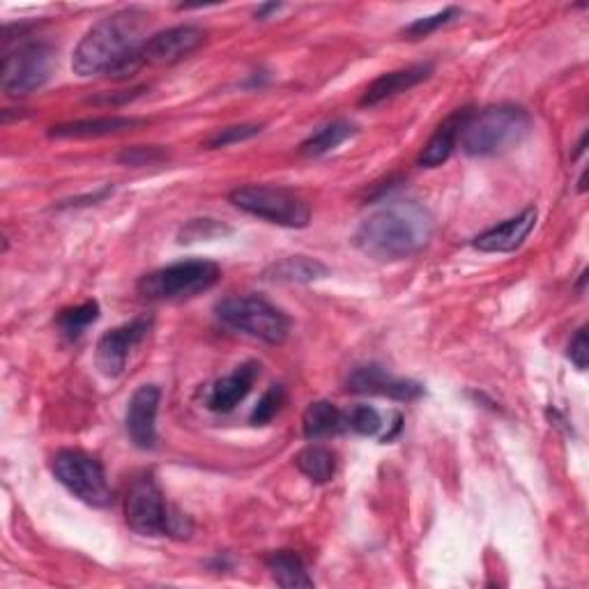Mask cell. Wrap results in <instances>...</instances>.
Listing matches in <instances>:
<instances>
[{
    "label": "cell",
    "mask_w": 589,
    "mask_h": 589,
    "mask_svg": "<svg viewBox=\"0 0 589 589\" xmlns=\"http://www.w3.org/2000/svg\"><path fill=\"white\" fill-rule=\"evenodd\" d=\"M161 401V392L155 385H143L134 392L128 417V433L139 449H155L157 445V410Z\"/></svg>",
    "instance_id": "13"
},
{
    "label": "cell",
    "mask_w": 589,
    "mask_h": 589,
    "mask_svg": "<svg viewBox=\"0 0 589 589\" xmlns=\"http://www.w3.org/2000/svg\"><path fill=\"white\" fill-rule=\"evenodd\" d=\"M145 88H136V91H130V93H122V95H107V93H104V95H99V97H91V101L93 104H107V107H109V104H122V101H132V99H136L141 93H143Z\"/></svg>",
    "instance_id": "31"
},
{
    "label": "cell",
    "mask_w": 589,
    "mask_h": 589,
    "mask_svg": "<svg viewBox=\"0 0 589 589\" xmlns=\"http://www.w3.org/2000/svg\"><path fill=\"white\" fill-rule=\"evenodd\" d=\"M279 10H281V5H277V3L261 5V8L256 10V16H259V19H267V14H272V12H279Z\"/></svg>",
    "instance_id": "32"
},
{
    "label": "cell",
    "mask_w": 589,
    "mask_h": 589,
    "mask_svg": "<svg viewBox=\"0 0 589 589\" xmlns=\"http://www.w3.org/2000/svg\"><path fill=\"white\" fill-rule=\"evenodd\" d=\"M354 134V124L346 122V120H334L325 128H321L318 132H313L302 145L300 153L304 157H323L334 147H339L344 141H348Z\"/></svg>",
    "instance_id": "22"
},
{
    "label": "cell",
    "mask_w": 589,
    "mask_h": 589,
    "mask_svg": "<svg viewBox=\"0 0 589 589\" xmlns=\"http://www.w3.org/2000/svg\"><path fill=\"white\" fill-rule=\"evenodd\" d=\"M530 113L514 104H497L483 111H472L458 134L462 153L470 157L500 155L518 145L530 134Z\"/></svg>",
    "instance_id": "3"
},
{
    "label": "cell",
    "mask_w": 589,
    "mask_h": 589,
    "mask_svg": "<svg viewBox=\"0 0 589 589\" xmlns=\"http://www.w3.org/2000/svg\"><path fill=\"white\" fill-rule=\"evenodd\" d=\"M348 389L354 394H375L387 396L394 401H414L424 394V387L414 381H404V377H394L385 369L369 364L354 369L348 375Z\"/></svg>",
    "instance_id": "12"
},
{
    "label": "cell",
    "mask_w": 589,
    "mask_h": 589,
    "mask_svg": "<svg viewBox=\"0 0 589 589\" xmlns=\"http://www.w3.org/2000/svg\"><path fill=\"white\" fill-rule=\"evenodd\" d=\"M153 318H136L132 323H124L111 332H107L99 339L97 350H95V364L101 375L107 377H118L124 366H128V360L132 350L151 334Z\"/></svg>",
    "instance_id": "11"
},
{
    "label": "cell",
    "mask_w": 589,
    "mask_h": 589,
    "mask_svg": "<svg viewBox=\"0 0 589 589\" xmlns=\"http://www.w3.org/2000/svg\"><path fill=\"white\" fill-rule=\"evenodd\" d=\"M215 311L224 325L244 332L249 336H254V339H261L272 346L284 344L290 332L288 315L275 304L259 298V294L226 298L215 306Z\"/></svg>",
    "instance_id": "6"
},
{
    "label": "cell",
    "mask_w": 589,
    "mask_h": 589,
    "mask_svg": "<svg viewBox=\"0 0 589 589\" xmlns=\"http://www.w3.org/2000/svg\"><path fill=\"white\" fill-rule=\"evenodd\" d=\"M346 429H352L360 435H375L383 429V417L371 406H354L346 414Z\"/></svg>",
    "instance_id": "25"
},
{
    "label": "cell",
    "mask_w": 589,
    "mask_h": 589,
    "mask_svg": "<svg viewBox=\"0 0 589 589\" xmlns=\"http://www.w3.org/2000/svg\"><path fill=\"white\" fill-rule=\"evenodd\" d=\"M97 318H99V304L97 302H83L79 306L60 311L58 325H60L62 334L70 336V339H79V336L86 332Z\"/></svg>",
    "instance_id": "24"
},
{
    "label": "cell",
    "mask_w": 589,
    "mask_h": 589,
    "mask_svg": "<svg viewBox=\"0 0 589 589\" xmlns=\"http://www.w3.org/2000/svg\"><path fill=\"white\" fill-rule=\"evenodd\" d=\"M124 516L130 528L141 537H189L192 534V520L178 509L168 507L153 474H141L128 491L124 500Z\"/></svg>",
    "instance_id": "4"
},
{
    "label": "cell",
    "mask_w": 589,
    "mask_h": 589,
    "mask_svg": "<svg viewBox=\"0 0 589 589\" xmlns=\"http://www.w3.org/2000/svg\"><path fill=\"white\" fill-rule=\"evenodd\" d=\"M433 236V217L414 201H394L371 213L354 230V244L375 261H401L422 251Z\"/></svg>",
    "instance_id": "2"
},
{
    "label": "cell",
    "mask_w": 589,
    "mask_h": 589,
    "mask_svg": "<svg viewBox=\"0 0 589 589\" xmlns=\"http://www.w3.org/2000/svg\"><path fill=\"white\" fill-rule=\"evenodd\" d=\"M56 68V51L47 41H26L3 58V91L10 97H24L47 86Z\"/></svg>",
    "instance_id": "9"
},
{
    "label": "cell",
    "mask_w": 589,
    "mask_h": 589,
    "mask_svg": "<svg viewBox=\"0 0 589 589\" xmlns=\"http://www.w3.org/2000/svg\"><path fill=\"white\" fill-rule=\"evenodd\" d=\"M147 12L139 8L120 10L97 24L81 37L74 49L72 68L79 76L107 74L128 79L139 72L136 53L143 47Z\"/></svg>",
    "instance_id": "1"
},
{
    "label": "cell",
    "mask_w": 589,
    "mask_h": 589,
    "mask_svg": "<svg viewBox=\"0 0 589 589\" xmlns=\"http://www.w3.org/2000/svg\"><path fill=\"white\" fill-rule=\"evenodd\" d=\"M284 406V389L279 385H272L261 401L256 404L254 412H251V424L254 426H263V424H269L272 419L277 417V412L281 410Z\"/></svg>",
    "instance_id": "27"
},
{
    "label": "cell",
    "mask_w": 589,
    "mask_h": 589,
    "mask_svg": "<svg viewBox=\"0 0 589 589\" xmlns=\"http://www.w3.org/2000/svg\"><path fill=\"white\" fill-rule=\"evenodd\" d=\"M261 130H263V124H251V122L233 124V128H224V130H219V132H215L213 136H209L205 147H209V151H219V147L254 139V136L261 134Z\"/></svg>",
    "instance_id": "26"
},
{
    "label": "cell",
    "mask_w": 589,
    "mask_h": 589,
    "mask_svg": "<svg viewBox=\"0 0 589 589\" xmlns=\"http://www.w3.org/2000/svg\"><path fill=\"white\" fill-rule=\"evenodd\" d=\"M166 159V153L159 151L155 145H136V147H128V151L120 153L118 161L128 164V166H145V164H155Z\"/></svg>",
    "instance_id": "29"
},
{
    "label": "cell",
    "mask_w": 589,
    "mask_h": 589,
    "mask_svg": "<svg viewBox=\"0 0 589 589\" xmlns=\"http://www.w3.org/2000/svg\"><path fill=\"white\" fill-rule=\"evenodd\" d=\"M456 16H458V10H456V8H447V10H442V12L433 14V16H424V19L412 21V24L404 31V35H408L410 39L426 37V35L435 33L437 28L452 24V21H454Z\"/></svg>",
    "instance_id": "28"
},
{
    "label": "cell",
    "mask_w": 589,
    "mask_h": 589,
    "mask_svg": "<svg viewBox=\"0 0 589 589\" xmlns=\"http://www.w3.org/2000/svg\"><path fill=\"white\" fill-rule=\"evenodd\" d=\"M470 113H472L470 109H460V111H456L454 116H449L445 122L440 124V128L435 130V134L431 136V141L424 145L422 155H419V166H422V168H435V166H442L452 157L454 147L458 143V134H460L462 124H466Z\"/></svg>",
    "instance_id": "17"
},
{
    "label": "cell",
    "mask_w": 589,
    "mask_h": 589,
    "mask_svg": "<svg viewBox=\"0 0 589 589\" xmlns=\"http://www.w3.org/2000/svg\"><path fill=\"white\" fill-rule=\"evenodd\" d=\"M219 281V267L213 261H180L145 275L136 290L147 302L189 300Z\"/></svg>",
    "instance_id": "5"
},
{
    "label": "cell",
    "mask_w": 589,
    "mask_h": 589,
    "mask_svg": "<svg viewBox=\"0 0 589 589\" xmlns=\"http://www.w3.org/2000/svg\"><path fill=\"white\" fill-rule=\"evenodd\" d=\"M294 466L302 474H306L315 483H327L336 470V456L321 445H309L298 456H294Z\"/></svg>",
    "instance_id": "23"
},
{
    "label": "cell",
    "mask_w": 589,
    "mask_h": 589,
    "mask_svg": "<svg viewBox=\"0 0 589 589\" xmlns=\"http://www.w3.org/2000/svg\"><path fill=\"white\" fill-rule=\"evenodd\" d=\"M537 224V209L528 207L525 213H520L514 219H507L504 224L486 230L474 238V249L483 251V254H509L516 251L525 238L532 233V228Z\"/></svg>",
    "instance_id": "14"
},
{
    "label": "cell",
    "mask_w": 589,
    "mask_h": 589,
    "mask_svg": "<svg viewBox=\"0 0 589 589\" xmlns=\"http://www.w3.org/2000/svg\"><path fill=\"white\" fill-rule=\"evenodd\" d=\"M327 275H329V269L325 263L309 259V256H290L275 265H269L263 277L267 281H277V284H311V281L325 279Z\"/></svg>",
    "instance_id": "19"
},
{
    "label": "cell",
    "mask_w": 589,
    "mask_h": 589,
    "mask_svg": "<svg viewBox=\"0 0 589 589\" xmlns=\"http://www.w3.org/2000/svg\"><path fill=\"white\" fill-rule=\"evenodd\" d=\"M267 569L272 572V578L277 580V585L286 589H298V587H313V580L309 578L304 562L300 555H294L292 551H279L272 553L267 557Z\"/></svg>",
    "instance_id": "21"
},
{
    "label": "cell",
    "mask_w": 589,
    "mask_h": 589,
    "mask_svg": "<svg viewBox=\"0 0 589 589\" xmlns=\"http://www.w3.org/2000/svg\"><path fill=\"white\" fill-rule=\"evenodd\" d=\"M143 124L139 118H122V116H111V118H93V120H74L68 124H58L51 128L49 136L51 139H99V136H111L134 130Z\"/></svg>",
    "instance_id": "18"
},
{
    "label": "cell",
    "mask_w": 589,
    "mask_h": 589,
    "mask_svg": "<svg viewBox=\"0 0 589 589\" xmlns=\"http://www.w3.org/2000/svg\"><path fill=\"white\" fill-rule=\"evenodd\" d=\"M302 429L306 440H321L327 435H336L346 429L344 412L329 401H315L304 410Z\"/></svg>",
    "instance_id": "20"
},
{
    "label": "cell",
    "mask_w": 589,
    "mask_h": 589,
    "mask_svg": "<svg viewBox=\"0 0 589 589\" xmlns=\"http://www.w3.org/2000/svg\"><path fill=\"white\" fill-rule=\"evenodd\" d=\"M203 41L205 31L199 26H176L161 31L143 41V47L136 53V68L173 65V62H180L201 49Z\"/></svg>",
    "instance_id": "10"
},
{
    "label": "cell",
    "mask_w": 589,
    "mask_h": 589,
    "mask_svg": "<svg viewBox=\"0 0 589 589\" xmlns=\"http://www.w3.org/2000/svg\"><path fill=\"white\" fill-rule=\"evenodd\" d=\"M53 474L72 495L91 507H109L113 502V493L109 489L107 474H104L101 462L79 449L58 452L53 458Z\"/></svg>",
    "instance_id": "8"
},
{
    "label": "cell",
    "mask_w": 589,
    "mask_h": 589,
    "mask_svg": "<svg viewBox=\"0 0 589 589\" xmlns=\"http://www.w3.org/2000/svg\"><path fill=\"white\" fill-rule=\"evenodd\" d=\"M433 72L431 65H412L406 70H396L389 74H383L381 79H375L371 86L366 88L364 97L360 99L362 107H377V104H383L396 95H401L410 88H414L417 83H422L424 79H429Z\"/></svg>",
    "instance_id": "16"
},
{
    "label": "cell",
    "mask_w": 589,
    "mask_h": 589,
    "mask_svg": "<svg viewBox=\"0 0 589 589\" xmlns=\"http://www.w3.org/2000/svg\"><path fill=\"white\" fill-rule=\"evenodd\" d=\"M230 203L247 215L286 228H304L311 221V207L300 196L284 187L247 184L230 194Z\"/></svg>",
    "instance_id": "7"
},
{
    "label": "cell",
    "mask_w": 589,
    "mask_h": 589,
    "mask_svg": "<svg viewBox=\"0 0 589 589\" xmlns=\"http://www.w3.org/2000/svg\"><path fill=\"white\" fill-rule=\"evenodd\" d=\"M259 364L256 362H244L238 366L233 373L221 377L215 383V387L207 394V408L215 412H230L240 401H244V396L254 387L259 377Z\"/></svg>",
    "instance_id": "15"
},
{
    "label": "cell",
    "mask_w": 589,
    "mask_h": 589,
    "mask_svg": "<svg viewBox=\"0 0 589 589\" xmlns=\"http://www.w3.org/2000/svg\"><path fill=\"white\" fill-rule=\"evenodd\" d=\"M569 360L576 364L578 371H585L587 369V357H589V344H587V329L580 327L576 332V336L572 339L569 344Z\"/></svg>",
    "instance_id": "30"
}]
</instances>
